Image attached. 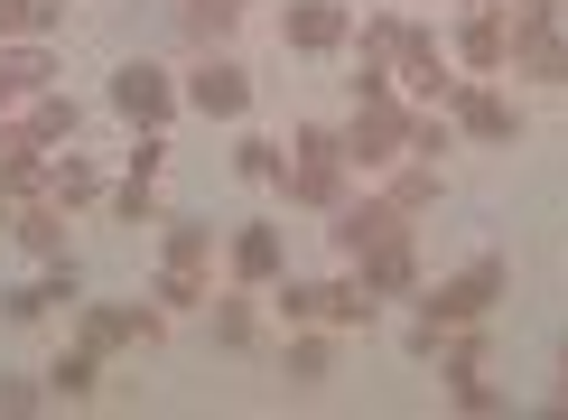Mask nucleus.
Wrapping results in <instances>:
<instances>
[{
    "instance_id": "1",
    "label": "nucleus",
    "mask_w": 568,
    "mask_h": 420,
    "mask_svg": "<svg viewBox=\"0 0 568 420\" xmlns=\"http://www.w3.org/2000/svg\"><path fill=\"white\" fill-rule=\"evenodd\" d=\"M504 290H513V262H504V252H476V262H457L447 280H419L410 309H429L438 327H476V318L504 309Z\"/></svg>"
},
{
    "instance_id": "2",
    "label": "nucleus",
    "mask_w": 568,
    "mask_h": 420,
    "mask_svg": "<svg viewBox=\"0 0 568 420\" xmlns=\"http://www.w3.org/2000/svg\"><path fill=\"white\" fill-rule=\"evenodd\" d=\"M326 252H336V262H364L373 243H392V233H410V216H392V197L383 187H345L336 206H326Z\"/></svg>"
},
{
    "instance_id": "3",
    "label": "nucleus",
    "mask_w": 568,
    "mask_h": 420,
    "mask_svg": "<svg viewBox=\"0 0 568 420\" xmlns=\"http://www.w3.org/2000/svg\"><path fill=\"white\" fill-rule=\"evenodd\" d=\"M103 103L122 112L131 131H169L178 112H186V103H178V76H169L159 57H122V66H112V93H103Z\"/></svg>"
},
{
    "instance_id": "4",
    "label": "nucleus",
    "mask_w": 568,
    "mask_h": 420,
    "mask_svg": "<svg viewBox=\"0 0 568 420\" xmlns=\"http://www.w3.org/2000/svg\"><path fill=\"white\" fill-rule=\"evenodd\" d=\"M178 103L196 112V122H243V112H252V76H243V57L205 47V57L178 76Z\"/></svg>"
},
{
    "instance_id": "5",
    "label": "nucleus",
    "mask_w": 568,
    "mask_h": 420,
    "mask_svg": "<svg viewBox=\"0 0 568 420\" xmlns=\"http://www.w3.org/2000/svg\"><path fill=\"white\" fill-rule=\"evenodd\" d=\"M169 309H140V299H75V337L93 356H122V346H159Z\"/></svg>"
},
{
    "instance_id": "6",
    "label": "nucleus",
    "mask_w": 568,
    "mask_h": 420,
    "mask_svg": "<svg viewBox=\"0 0 568 420\" xmlns=\"http://www.w3.org/2000/svg\"><path fill=\"white\" fill-rule=\"evenodd\" d=\"M447 57L466 76H513V29H504V0H466L457 29H447Z\"/></svg>"
},
{
    "instance_id": "7",
    "label": "nucleus",
    "mask_w": 568,
    "mask_h": 420,
    "mask_svg": "<svg viewBox=\"0 0 568 420\" xmlns=\"http://www.w3.org/2000/svg\"><path fill=\"white\" fill-rule=\"evenodd\" d=\"M392 84H400V93H419V103H457L466 66L438 47V29H419V19H410V38H400V66H392Z\"/></svg>"
},
{
    "instance_id": "8",
    "label": "nucleus",
    "mask_w": 568,
    "mask_h": 420,
    "mask_svg": "<svg viewBox=\"0 0 568 420\" xmlns=\"http://www.w3.org/2000/svg\"><path fill=\"white\" fill-rule=\"evenodd\" d=\"M447 122H457V140H485V150H504L513 131H523V103H513L494 76H466L457 103H447Z\"/></svg>"
},
{
    "instance_id": "9",
    "label": "nucleus",
    "mask_w": 568,
    "mask_h": 420,
    "mask_svg": "<svg viewBox=\"0 0 568 420\" xmlns=\"http://www.w3.org/2000/svg\"><path fill=\"white\" fill-rule=\"evenodd\" d=\"M224 271L243 280V290H271V280L290 271V224H271V216L233 224V233H224Z\"/></svg>"
},
{
    "instance_id": "10",
    "label": "nucleus",
    "mask_w": 568,
    "mask_h": 420,
    "mask_svg": "<svg viewBox=\"0 0 568 420\" xmlns=\"http://www.w3.org/2000/svg\"><path fill=\"white\" fill-rule=\"evenodd\" d=\"M280 47L290 57H336V47H354V10L345 0H290L280 10Z\"/></svg>"
},
{
    "instance_id": "11",
    "label": "nucleus",
    "mask_w": 568,
    "mask_h": 420,
    "mask_svg": "<svg viewBox=\"0 0 568 420\" xmlns=\"http://www.w3.org/2000/svg\"><path fill=\"white\" fill-rule=\"evenodd\" d=\"M354 187V159H290L280 169V197H290V216H326Z\"/></svg>"
},
{
    "instance_id": "12",
    "label": "nucleus",
    "mask_w": 568,
    "mask_h": 420,
    "mask_svg": "<svg viewBox=\"0 0 568 420\" xmlns=\"http://www.w3.org/2000/svg\"><path fill=\"white\" fill-rule=\"evenodd\" d=\"M65 224H75V216H65L57 197H19L10 206V243L29 252V262H65Z\"/></svg>"
},
{
    "instance_id": "13",
    "label": "nucleus",
    "mask_w": 568,
    "mask_h": 420,
    "mask_svg": "<svg viewBox=\"0 0 568 420\" xmlns=\"http://www.w3.org/2000/svg\"><path fill=\"white\" fill-rule=\"evenodd\" d=\"M0 187H10V197H47V140L19 122H0Z\"/></svg>"
},
{
    "instance_id": "14",
    "label": "nucleus",
    "mask_w": 568,
    "mask_h": 420,
    "mask_svg": "<svg viewBox=\"0 0 568 420\" xmlns=\"http://www.w3.org/2000/svg\"><path fill=\"white\" fill-rule=\"evenodd\" d=\"M345 271H364V280H373L383 299H419V243H410V233H392V243H373L364 262H345Z\"/></svg>"
},
{
    "instance_id": "15",
    "label": "nucleus",
    "mask_w": 568,
    "mask_h": 420,
    "mask_svg": "<svg viewBox=\"0 0 568 420\" xmlns=\"http://www.w3.org/2000/svg\"><path fill=\"white\" fill-rule=\"evenodd\" d=\"M47 197L65 206V216H84V206H103V169L65 140V150H47Z\"/></svg>"
},
{
    "instance_id": "16",
    "label": "nucleus",
    "mask_w": 568,
    "mask_h": 420,
    "mask_svg": "<svg viewBox=\"0 0 568 420\" xmlns=\"http://www.w3.org/2000/svg\"><path fill=\"white\" fill-rule=\"evenodd\" d=\"M205 327H215V346L224 356H243V346H262V290H215V309H205Z\"/></svg>"
},
{
    "instance_id": "17",
    "label": "nucleus",
    "mask_w": 568,
    "mask_h": 420,
    "mask_svg": "<svg viewBox=\"0 0 568 420\" xmlns=\"http://www.w3.org/2000/svg\"><path fill=\"white\" fill-rule=\"evenodd\" d=\"M57 66H65V47H57V38H10V47H0V76L19 84V103L57 84Z\"/></svg>"
},
{
    "instance_id": "18",
    "label": "nucleus",
    "mask_w": 568,
    "mask_h": 420,
    "mask_svg": "<svg viewBox=\"0 0 568 420\" xmlns=\"http://www.w3.org/2000/svg\"><path fill=\"white\" fill-rule=\"evenodd\" d=\"M383 197H392V216H429V206H438V159H410V150H400L392 159V169H383Z\"/></svg>"
},
{
    "instance_id": "19",
    "label": "nucleus",
    "mask_w": 568,
    "mask_h": 420,
    "mask_svg": "<svg viewBox=\"0 0 568 420\" xmlns=\"http://www.w3.org/2000/svg\"><path fill=\"white\" fill-rule=\"evenodd\" d=\"M383 309H392V299L373 290L364 271H336V280H326V327H336V337H354V327H373Z\"/></svg>"
},
{
    "instance_id": "20",
    "label": "nucleus",
    "mask_w": 568,
    "mask_h": 420,
    "mask_svg": "<svg viewBox=\"0 0 568 420\" xmlns=\"http://www.w3.org/2000/svg\"><path fill=\"white\" fill-rule=\"evenodd\" d=\"M215 243L224 233L205 216H159V262H186V271H215Z\"/></svg>"
},
{
    "instance_id": "21",
    "label": "nucleus",
    "mask_w": 568,
    "mask_h": 420,
    "mask_svg": "<svg viewBox=\"0 0 568 420\" xmlns=\"http://www.w3.org/2000/svg\"><path fill=\"white\" fill-rule=\"evenodd\" d=\"M19 122H29V131L47 140V150H65V140L84 131V103H75V93H57V84H47V93H29V103H19Z\"/></svg>"
},
{
    "instance_id": "22",
    "label": "nucleus",
    "mask_w": 568,
    "mask_h": 420,
    "mask_svg": "<svg viewBox=\"0 0 568 420\" xmlns=\"http://www.w3.org/2000/svg\"><path fill=\"white\" fill-rule=\"evenodd\" d=\"M233 19H243L233 0H178V38L196 47V57L205 47H233Z\"/></svg>"
},
{
    "instance_id": "23",
    "label": "nucleus",
    "mask_w": 568,
    "mask_h": 420,
    "mask_svg": "<svg viewBox=\"0 0 568 420\" xmlns=\"http://www.w3.org/2000/svg\"><path fill=\"white\" fill-rule=\"evenodd\" d=\"M400 38H410V19H400V10L354 19V66H400Z\"/></svg>"
},
{
    "instance_id": "24",
    "label": "nucleus",
    "mask_w": 568,
    "mask_h": 420,
    "mask_svg": "<svg viewBox=\"0 0 568 420\" xmlns=\"http://www.w3.org/2000/svg\"><path fill=\"white\" fill-rule=\"evenodd\" d=\"M280 169H290V150L271 131H233V178L243 187H280Z\"/></svg>"
},
{
    "instance_id": "25",
    "label": "nucleus",
    "mask_w": 568,
    "mask_h": 420,
    "mask_svg": "<svg viewBox=\"0 0 568 420\" xmlns=\"http://www.w3.org/2000/svg\"><path fill=\"white\" fill-rule=\"evenodd\" d=\"M271 309H280V327H326V280L280 271V280H271Z\"/></svg>"
},
{
    "instance_id": "26",
    "label": "nucleus",
    "mask_w": 568,
    "mask_h": 420,
    "mask_svg": "<svg viewBox=\"0 0 568 420\" xmlns=\"http://www.w3.org/2000/svg\"><path fill=\"white\" fill-rule=\"evenodd\" d=\"M336 373V327H290V383H326Z\"/></svg>"
},
{
    "instance_id": "27",
    "label": "nucleus",
    "mask_w": 568,
    "mask_h": 420,
    "mask_svg": "<svg viewBox=\"0 0 568 420\" xmlns=\"http://www.w3.org/2000/svg\"><path fill=\"white\" fill-rule=\"evenodd\" d=\"M93 383H103V356H93V346L75 337V346H65V356L57 364H47V392H57V402H84V392Z\"/></svg>"
},
{
    "instance_id": "28",
    "label": "nucleus",
    "mask_w": 568,
    "mask_h": 420,
    "mask_svg": "<svg viewBox=\"0 0 568 420\" xmlns=\"http://www.w3.org/2000/svg\"><path fill=\"white\" fill-rule=\"evenodd\" d=\"M103 216H112V224H131V233H140V224H159V187H150V178L103 187Z\"/></svg>"
},
{
    "instance_id": "29",
    "label": "nucleus",
    "mask_w": 568,
    "mask_h": 420,
    "mask_svg": "<svg viewBox=\"0 0 568 420\" xmlns=\"http://www.w3.org/2000/svg\"><path fill=\"white\" fill-rule=\"evenodd\" d=\"M150 309H205V271L159 262V280H150Z\"/></svg>"
},
{
    "instance_id": "30",
    "label": "nucleus",
    "mask_w": 568,
    "mask_h": 420,
    "mask_svg": "<svg viewBox=\"0 0 568 420\" xmlns=\"http://www.w3.org/2000/svg\"><path fill=\"white\" fill-rule=\"evenodd\" d=\"M513 76H531V84H568V38H531V47H513Z\"/></svg>"
},
{
    "instance_id": "31",
    "label": "nucleus",
    "mask_w": 568,
    "mask_h": 420,
    "mask_svg": "<svg viewBox=\"0 0 568 420\" xmlns=\"http://www.w3.org/2000/svg\"><path fill=\"white\" fill-rule=\"evenodd\" d=\"M504 29H513V47L559 38V0H504Z\"/></svg>"
},
{
    "instance_id": "32",
    "label": "nucleus",
    "mask_w": 568,
    "mask_h": 420,
    "mask_svg": "<svg viewBox=\"0 0 568 420\" xmlns=\"http://www.w3.org/2000/svg\"><path fill=\"white\" fill-rule=\"evenodd\" d=\"M400 150H410V159H447V150H457V122H447L438 103L410 112V140H400Z\"/></svg>"
},
{
    "instance_id": "33",
    "label": "nucleus",
    "mask_w": 568,
    "mask_h": 420,
    "mask_svg": "<svg viewBox=\"0 0 568 420\" xmlns=\"http://www.w3.org/2000/svg\"><path fill=\"white\" fill-rule=\"evenodd\" d=\"M47 309H57L47 280H10V290H0V318H10V327H29V318H47Z\"/></svg>"
},
{
    "instance_id": "34",
    "label": "nucleus",
    "mask_w": 568,
    "mask_h": 420,
    "mask_svg": "<svg viewBox=\"0 0 568 420\" xmlns=\"http://www.w3.org/2000/svg\"><path fill=\"white\" fill-rule=\"evenodd\" d=\"M290 150H298V159H345V122H298Z\"/></svg>"
},
{
    "instance_id": "35",
    "label": "nucleus",
    "mask_w": 568,
    "mask_h": 420,
    "mask_svg": "<svg viewBox=\"0 0 568 420\" xmlns=\"http://www.w3.org/2000/svg\"><path fill=\"white\" fill-rule=\"evenodd\" d=\"M57 392H47V373H0V411H47Z\"/></svg>"
},
{
    "instance_id": "36",
    "label": "nucleus",
    "mask_w": 568,
    "mask_h": 420,
    "mask_svg": "<svg viewBox=\"0 0 568 420\" xmlns=\"http://www.w3.org/2000/svg\"><path fill=\"white\" fill-rule=\"evenodd\" d=\"M447 402H457L466 420H494V411H504V392H494L485 373H476V383H447Z\"/></svg>"
},
{
    "instance_id": "37",
    "label": "nucleus",
    "mask_w": 568,
    "mask_h": 420,
    "mask_svg": "<svg viewBox=\"0 0 568 420\" xmlns=\"http://www.w3.org/2000/svg\"><path fill=\"white\" fill-rule=\"evenodd\" d=\"M122 169H131V178H159V169H169V140H159V131H131V159H122Z\"/></svg>"
},
{
    "instance_id": "38",
    "label": "nucleus",
    "mask_w": 568,
    "mask_h": 420,
    "mask_svg": "<svg viewBox=\"0 0 568 420\" xmlns=\"http://www.w3.org/2000/svg\"><path fill=\"white\" fill-rule=\"evenodd\" d=\"M38 280H47L57 309H75V299H84V271H75V262H38Z\"/></svg>"
},
{
    "instance_id": "39",
    "label": "nucleus",
    "mask_w": 568,
    "mask_h": 420,
    "mask_svg": "<svg viewBox=\"0 0 568 420\" xmlns=\"http://www.w3.org/2000/svg\"><path fill=\"white\" fill-rule=\"evenodd\" d=\"M65 29V0H29V38H57Z\"/></svg>"
},
{
    "instance_id": "40",
    "label": "nucleus",
    "mask_w": 568,
    "mask_h": 420,
    "mask_svg": "<svg viewBox=\"0 0 568 420\" xmlns=\"http://www.w3.org/2000/svg\"><path fill=\"white\" fill-rule=\"evenodd\" d=\"M10 112H19V84H10V76H0V122H10Z\"/></svg>"
},
{
    "instance_id": "41",
    "label": "nucleus",
    "mask_w": 568,
    "mask_h": 420,
    "mask_svg": "<svg viewBox=\"0 0 568 420\" xmlns=\"http://www.w3.org/2000/svg\"><path fill=\"white\" fill-rule=\"evenodd\" d=\"M559 411H568V346H559Z\"/></svg>"
},
{
    "instance_id": "42",
    "label": "nucleus",
    "mask_w": 568,
    "mask_h": 420,
    "mask_svg": "<svg viewBox=\"0 0 568 420\" xmlns=\"http://www.w3.org/2000/svg\"><path fill=\"white\" fill-rule=\"evenodd\" d=\"M10 206H19V197H10V187H0V233H10Z\"/></svg>"
},
{
    "instance_id": "43",
    "label": "nucleus",
    "mask_w": 568,
    "mask_h": 420,
    "mask_svg": "<svg viewBox=\"0 0 568 420\" xmlns=\"http://www.w3.org/2000/svg\"><path fill=\"white\" fill-rule=\"evenodd\" d=\"M233 10H262V0H233Z\"/></svg>"
},
{
    "instance_id": "44",
    "label": "nucleus",
    "mask_w": 568,
    "mask_h": 420,
    "mask_svg": "<svg viewBox=\"0 0 568 420\" xmlns=\"http://www.w3.org/2000/svg\"><path fill=\"white\" fill-rule=\"evenodd\" d=\"M457 10H466V0H457Z\"/></svg>"
}]
</instances>
